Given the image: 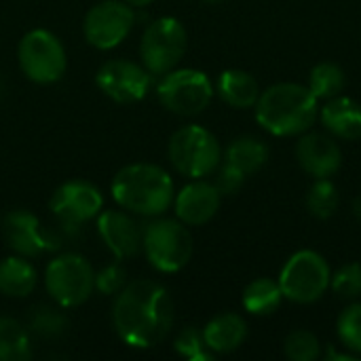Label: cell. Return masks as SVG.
<instances>
[{
    "label": "cell",
    "instance_id": "cell-14",
    "mask_svg": "<svg viewBox=\"0 0 361 361\" xmlns=\"http://www.w3.org/2000/svg\"><path fill=\"white\" fill-rule=\"evenodd\" d=\"M2 239L6 247L23 258H36L49 250H57L59 241L40 226V220L27 209H13L2 218Z\"/></svg>",
    "mask_w": 361,
    "mask_h": 361
},
{
    "label": "cell",
    "instance_id": "cell-30",
    "mask_svg": "<svg viewBox=\"0 0 361 361\" xmlns=\"http://www.w3.org/2000/svg\"><path fill=\"white\" fill-rule=\"evenodd\" d=\"M30 328L42 338H57L66 332L68 319L61 311L51 307H38L30 317Z\"/></svg>",
    "mask_w": 361,
    "mask_h": 361
},
{
    "label": "cell",
    "instance_id": "cell-1",
    "mask_svg": "<svg viewBox=\"0 0 361 361\" xmlns=\"http://www.w3.org/2000/svg\"><path fill=\"white\" fill-rule=\"evenodd\" d=\"M112 326L127 347L152 349L161 345L173 326L171 294L152 279L127 283L114 298Z\"/></svg>",
    "mask_w": 361,
    "mask_h": 361
},
{
    "label": "cell",
    "instance_id": "cell-28",
    "mask_svg": "<svg viewBox=\"0 0 361 361\" xmlns=\"http://www.w3.org/2000/svg\"><path fill=\"white\" fill-rule=\"evenodd\" d=\"M336 334L345 351L361 355V302L349 305L336 322Z\"/></svg>",
    "mask_w": 361,
    "mask_h": 361
},
{
    "label": "cell",
    "instance_id": "cell-33",
    "mask_svg": "<svg viewBox=\"0 0 361 361\" xmlns=\"http://www.w3.org/2000/svg\"><path fill=\"white\" fill-rule=\"evenodd\" d=\"M216 171H218V176H216L214 184H216V188L220 190L222 197L239 192L241 186L245 184V176L239 169H235L233 165H228V163H222V167L216 169Z\"/></svg>",
    "mask_w": 361,
    "mask_h": 361
},
{
    "label": "cell",
    "instance_id": "cell-8",
    "mask_svg": "<svg viewBox=\"0 0 361 361\" xmlns=\"http://www.w3.org/2000/svg\"><path fill=\"white\" fill-rule=\"evenodd\" d=\"M188 49V34L180 19L159 17L146 25L140 40L142 66L152 76H163L178 68Z\"/></svg>",
    "mask_w": 361,
    "mask_h": 361
},
{
    "label": "cell",
    "instance_id": "cell-21",
    "mask_svg": "<svg viewBox=\"0 0 361 361\" xmlns=\"http://www.w3.org/2000/svg\"><path fill=\"white\" fill-rule=\"evenodd\" d=\"M38 283L36 267L23 256H8L0 262V294L6 298H25Z\"/></svg>",
    "mask_w": 361,
    "mask_h": 361
},
{
    "label": "cell",
    "instance_id": "cell-27",
    "mask_svg": "<svg viewBox=\"0 0 361 361\" xmlns=\"http://www.w3.org/2000/svg\"><path fill=\"white\" fill-rule=\"evenodd\" d=\"M283 351L290 361H315L322 357L319 338L305 328L292 330L283 341Z\"/></svg>",
    "mask_w": 361,
    "mask_h": 361
},
{
    "label": "cell",
    "instance_id": "cell-20",
    "mask_svg": "<svg viewBox=\"0 0 361 361\" xmlns=\"http://www.w3.org/2000/svg\"><path fill=\"white\" fill-rule=\"evenodd\" d=\"M216 93L231 108L245 110V108L256 106V102L260 97V85L250 72L239 70V68H231V70H224L218 76Z\"/></svg>",
    "mask_w": 361,
    "mask_h": 361
},
{
    "label": "cell",
    "instance_id": "cell-25",
    "mask_svg": "<svg viewBox=\"0 0 361 361\" xmlns=\"http://www.w3.org/2000/svg\"><path fill=\"white\" fill-rule=\"evenodd\" d=\"M32 355L27 330L11 317H0V361H25Z\"/></svg>",
    "mask_w": 361,
    "mask_h": 361
},
{
    "label": "cell",
    "instance_id": "cell-15",
    "mask_svg": "<svg viewBox=\"0 0 361 361\" xmlns=\"http://www.w3.org/2000/svg\"><path fill=\"white\" fill-rule=\"evenodd\" d=\"M142 226L135 218L121 209L99 212L97 233L116 260H129L142 252Z\"/></svg>",
    "mask_w": 361,
    "mask_h": 361
},
{
    "label": "cell",
    "instance_id": "cell-19",
    "mask_svg": "<svg viewBox=\"0 0 361 361\" xmlns=\"http://www.w3.org/2000/svg\"><path fill=\"white\" fill-rule=\"evenodd\" d=\"M203 338L212 353H233L247 338V322L237 313H220L205 324Z\"/></svg>",
    "mask_w": 361,
    "mask_h": 361
},
{
    "label": "cell",
    "instance_id": "cell-37",
    "mask_svg": "<svg viewBox=\"0 0 361 361\" xmlns=\"http://www.w3.org/2000/svg\"><path fill=\"white\" fill-rule=\"evenodd\" d=\"M207 2H220V0H207Z\"/></svg>",
    "mask_w": 361,
    "mask_h": 361
},
{
    "label": "cell",
    "instance_id": "cell-4",
    "mask_svg": "<svg viewBox=\"0 0 361 361\" xmlns=\"http://www.w3.org/2000/svg\"><path fill=\"white\" fill-rule=\"evenodd\" d=\"M167 154L173 169L190 180L212 176L222 163V146L218 137L201 125L178 129L169 137Z\"/></svg>",
    "mask_w": 361,
    "mask_h": 361
},
{
    "label": "cell",
    "instance_id": "cell-26",
    "mask_svg": "<svg viewBox=\"0 0 361 361\" xmlns=\"http://www.w3.org/2000/svg\"><path fill=\"white\" fill-rule=\"evenodd\" d=\"M307 212L317 220H330L341 205L338 188L330 178H317L315 184L307 190Z\"/></svg>",
    "mask_w": 361,
    "mask_h": 361
},
{
    "label": "cell",
    "instance_id": "cell-24",
    "mask_svg": "<svg viewBox=\"0 0 361 361\" xmlns=\"http://www.w3.org/2000/svg\"><path fill=\"white\" fill-rule=\"evenodd\" d=\"M313 95L319 102H326L330 97H336L347 87V74L345 70L334 61H319L309 72V85Z\"/></svg>",
    "mask_w": 361,
    "mask_h": 361
},
{
    "label": "cell",
    "instance_id": "cell-32",
    "mask_svg": "<svg viewBox=\"0 0 361 361\" xmlns=\"http://www.w3.org/2000/svg\"><path fill=\"white\" fill-rule=\"evenodd\" d=\"M125 286H127V273L118 262L108 264L99 273H95V290L106 296L118 294Z\"/></svg>",
    "mask_w": 361,
    "mask_h": 361
},
{
    "label": "cell",
    "instance_id": "cell-10",
    "mask_svg": "<svg viewBox=\"0 0 361 361\" xmlns=\"http://www.w3.org/2000/svg\"><path fill=\"white\" fill-rule=\"evenodd\" d=\"M216 87L209 76L195 68H173L157 85L159 102L165 110L180 116L201 114L214 99Z\"/></svg>",
    "mask_w": 361,
    "mask_h": 361
},
{
    "label": "cell",
    "instance_id": "cell-17",
    "mask_svg": "<svg viewBox=\"0 0 361 361\" xmlns=\"http://www.w3.org/2000/svg\"><path fill=\"white\" fill-rule=\"evenodd\" d=\"M222 195L214 182L203 178L192 180L173 197V209L180 222L186 226H203L207 224L220 209Z\"/></svg>",
    "mask_w": 361,
    "mask_h": 361
},
{
    "label": "cell",
    "instance_id": "cell-7",
    "mask_svg": "<svg viewBox=\"0 0 361 361\" xmlns=\"http://www.w3.org/2000/svg\"><path fill=\"white\" fill-rule=\"evenodd\" d=\"M44 288L59 309H74L91 298L95 271L80 254H59L44 269Z\"/></svg>",
    "mask_w": 361,
    "mask_h": 361
},
{
    "label": "cell",
    "instance_id": "cell-13",
    "mask_svg": "<svg viewBox=\"0 0 361 361\" xmlns=\"http://www.w3.org/2000/svg\"><path fill=\"white\" fill-rule=\"evenodd\" d=\"M97 89L116 104H135L144 99L152 85V74L131 59H108L95 74Z\"/></svg>",
    "mask_w": 361,
    "mask_h": 361
},
{
    "label": "cell",
    "instance_id": "cell-29",
    "mask_svg": "<svg viewBox=\"0 0 361 361\" xmlns=\"http://www.w3.org/2000/svg\"><path fill=\"white\" fill-rule=\"evenodd\" d=\"M332 292L343 300H357L361 296V264L349 262L343 264L336 273H332L330 279Z\"/></svg>",
    "mask_w": 361,
    "mask_h": 361
},
{
    "label": "cell",
    "instance_id": "cell-2",
    "mask_svg": "<svg viewBox=\"0 0 361 361\" xmlns=\"http://www.w3.org/2000/svg\"><path fill=\"white\" fill-rule=\"evenodd\" d=\"M258 125L277 137H294L309 131L319 118V99L307 85L277 82L260 91L254 106Z\"/></svg>",
    "mask_w": 361,
    "mask_h": 361
},
{
    "label": "cell",
    "instance_id": "cell-12",
    "mask_svg": "<svg viewBox=\"0 0 361 361\" xmlns=\"http://www.w3.org/2000/svg\"><path fill=\"white\" fill-rule=\"evenodd\" d=\"M49 207L63 231H76L82 222L99 216L104 207V195L91 182L70 180L53 192Z\"/></svg>",
    "mask_w": 361,
    "mask_h": 361
},
{
    "label": "cell",
    "instance_id": "cell-36",
    "mask_svg": "<svg viewBox=\"0 0 361 361\" xmlns=\"http://www.w3.org/2000/svg\"><path fill=\"white\" fill-rule=\"evenodd\" d=\"M2 91H4V87H2V80H0V95H2Z\"/></svg>",
    "mask_w": 361,
    "mask_h": 361
},
{
    "label": "cell",
    "instance_id": "cell-23",
    "mask_svg": "<svg viewBox=\"0 0 361 361\" xmlns=\"http://www.w3.org/2000/svg\"><path fill=\"white\" fill-rule=\"evenodd\" d=\"M283 300L286 298H283V292H281L279 281L277 279H271V277H258V279H254L243 290V296H241L243 309L250 315H256V317L273 315L281 307Z\"/></svg>",
    "mask_w": 361,
    "mask_h": 361
},
{
    "label": "cell",
    "instance_id": "cell-18",
    "mask_svg": "<svg viewBox=\"0 0 361 361\" xmlns=\"http://www.w3.org/2000/svg\"><path fill=\"white\" fill-rule=\"evenodd\" d=\"M319 121L338 140L361 137V104L349 95H336L319 106Z\"/></svg>",
    "mask_w": 361,
    "mask_h": 361
},
{
    "label": "cell",
    "instance_id": "cell-16",
    "mask_svg": "<svg viewBox=\"0 0 361 361\" xmlns=\"http://www.w3.org/2000/svg\"><path fill=\"white\" fill-rule=\"evenodd\" d=\"M296 161L298 165L317 178H332L343 165V150L334 135L305 131L296 144Z\"/></svg>",
    "mask_w": 361,
    "mask_h": 361
},
{
    "label": "cell",
    "instance_id": "cell-9",
    "mask_svg": "<svg viewBox=\"0 0 361 361\" xmlns=\"http://www.w3.org/2000/svg\"><path fill=\"white\" fill-rule=\"evenodd\" d=\"M17 61L25 78L38 85L57 82L68 68V55L61 40L42 27L23 34L17 47Z\"/></svg>",
    "mask_w": 361,
    "mask_h": 361
},
{
    "label": "cell",
    "instance_id": "cell-3",
    "mask_svg": "<svg viewBox=\"0 0 361 361\" xmlns=\"http://www.w3.org/2000/svg\"><path fill=\"white\" fill-rule=\"evenodd\" d=\"M112 199L125 212L144 218L163 216L173 205V180L171 176L152 163H133L112 178Z\"/></svg>",
    "mask_w": 361,
    "mask_h": 361
},
{
    "label": "cell",
    "instance_id": "cell-11",
    "mask_svg": "<svg viewBox=\"0 0 361 361\" xmlns=\"http://www.w3.org/2000/svg\"><path fill=\"white\" fill-rule=\"evenodd\" d=\"M133 25L135 13L131 4L121 0H102L87 11L82 32L91 47L99 51H110L131 34Z\"/></svg>",
    "mask_w": 361,
    "mask_h": 361
},
{
    "label": "cell",
    "instance_id": "cell-5",
    "mask_svg": "<svg viewBox=\"0 0 361 361\" xmlns=\"http://www.w3.org/2000/svg\"><path fill=\"white\" fill-rule=\"evenodd\" d=\"M192 235L184 222L159 218L148 222L142 231V252L152 269L159 273H178L192 258Z\"/></svg>",
    "mask_w": 361,
    "mask_h": 361
},
{
    "label": "cell",
    "instance_id": "cell-22",
    "mask_svg": "<svg viewBox=\"0 0 361 361\" xmlns=\"http://www.w3.org/2000/svg\"><path fill=\"white\" fill-rule=\"evenodd\" d=\"M269 161V146L254 137V135H241L228 144L224 150V163L239 169L245 178L258 173Z\"/></svg>",
    "mask_w": 361,
    "mask_h": 361
},
{
    "label": "cell",
    "instance_id": "cell-31",
    "mask_svg": "<svg viewBox=\"0 0 361 361\" xmlns=\"http://www.w3.org/2000/svg\"><path fill=\"white\" fill-rule=\"evenodd\" d=\"M173 347H176V351H178L182 357H186V360H192V361L214 360V353H212V351L207 349V345H205L203 330H199V328H195V326L184 328V330L178 334V338H176Z\"/></svg>",
    "mask_w": 361,
    "mask_h": 361
},
{
    "label": "cell",
    "instance_id": "cell-34",
    "mask_svg": "<svg viewBox=\"0 0 361 361\" xmlns=\"http://www.w3.org/2000/svg\"><path fill=\"white\" fill-rule=\"evenodd\" d=\"M351 209H353V216L357 218V222H361V195L360 197H355V201H353Z\"/></svg>",
    "mask_w": 361,
    "mask_h": 361
},
{
    "label": "cell",
    "instance_id": "cell-6",
    "mask_svg": "<svg viewBox=\"0 0 361 361\" xmlns=\"http://www.w3.org/2000/svg\"><path fill=\"white\" fill-rule=\"evenodd\" d=\"M330 279L332 271L328 260L315 250H300L286 260L277 281L286 300L313 305L330 290Z\"/></svg>",
    "mask_w": 361,
    "mask_h": 361
},
{
    "label": "cell",
    "instance_id": "cell-35",
    "mask_svg": "<svg viewBox=\"0 0 361 361\" xmlns=\"http://www.w3.org/2000/svg\"><path fill=\"white\" fill-rule=\"evenodd\" d=\"M127 4H131V6H146V4H150L152 0H125Z\"/></svg>",
    "mask_w": 361,
    "mask_h": 361
}]
</instances>
